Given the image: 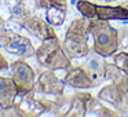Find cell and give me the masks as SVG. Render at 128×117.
Here are the masks:
<instances>
[{"label": "cell", "mask_w": 128, "mask_h": 117, "mask_svg": "<svg viewBox=\"0 0 128 117\" xmlns=\"http://www.w3.org/2000/svg\"><path fill=\"white\" fill-rule=\"evenodd\" d=\"M55 108H54V116H66L68 110H69L70 106V95L66 96L65 94L59 95V96H55Z\"/></svg>", "instance_id": "obj_17"}, {"label": "cell", "mask_w": 128, "mask_h": 117, "mask_svg": "<svg viewBox=\"0 0 128 117\" xmlns=\"http://www.w3.org/2000/svg\"><path fill=\"white\" fill-rule=\"evenodd\" d=\"M65 84L64 80L56 76L55 70L46 69L40 73V76L36 78L33 91L34 94H43V95H52V96H59L65 94Z\"/></svg>", "instance_id": "obj_7"}, {"label": "cell", "mask_w": 128, "mask_h": 117, "mask_svg": "<svg viewBox=\"0 0 128 117\" xmlns=\"http://www.w3.org/2000/svg\"><path fill=\"white\" fill-rule=\"evenodd\" d=\"M0 116H17V117H21V116H30L29 112H26L24 108H21V105L18 102H14L11 106L8 108H2L0 110Z\"/></svg>", "instance_id": "obj_18"}, {"label": "cell", "mask_w": 128, "mask_h": 117, "mask_svg": "<svg viewBox=\"0 0 128 117\" xmlns=\"http://www.w3.org/2000/svg\"><path fill=\"white\" fill-rule=\"evenodd\" d=\"M105 64H106L105 56L98 54L92 48L86 55V62H84L83 66L87 70V73L90 74V77H91L94 87L100 86L102 81L105 80Z\"/></svg>", "instance_id": "obj_11"}, {"label": "cell", "mask_w": 128, "mask_h": 117, "mask_svg": "<svg viewBox=\"0 0 128 117\" xmlns=\"http://www.w3.org/2000/svg\"><path fill=\"white\" fill-rule=\"evenodd\" d=\"M125 74H127V73H125ZM127 80H128V74H127Z\"/></svg>", "instance_id": "obj_26"}, {"label": "cell", "mask_w": 128, "mask_h": 117, "mask_svg": "<svg viewBox=\"0 0 128 117\" xmlns=\"http://www.w3.org/2000/svg\"><path fill=\"white\" fill-rule=\"evenodd\" d=\"M65 72L66 73L64 76V81L68 87H72L76 90H90L94 87V83L83 65H77V66L72 65Z\"/></svg>", "instance_id": "obj_12"}, {"label": "cell", "mask_w": 128, "mask_h": 117, "mask_svg": "<svg viewBox=\"0 0 128 117\" xmlns=\"http://www.w3.org/2000/svg\"><path fill=\"white\" fill-rule=\"evenodd\" d=\"M118 32V42H120V48L118 51H128V25H122L117 28Z\"/></svg>", "instance_id": "obj_21"}, {"label": "cell", "mask_w": 128, "mask_h": 117, "mask_svg": "<svg viewBox=\"0 0 128 117\" xmlns=\"http://www.w3.org/2000/svg\"><path fill=\"white\" fill-rule=\"evenodd\" d=\"M37 8L46 10V20L52 26H61L68 15V0H34Z\"/></svg>", "instance_id": "obj_9"}, {"label": "cell", "mask_w": 128, "mask_h": 117, "mask_svg": "<svg viewBox=\"0 0 128 117\" xmlns=\"http://www.w3.org/2000/svg\"><path fill=\"white\" fill-rule=\"evenodd\" d=\"M20 26L24 28L25 30H28L30 34H33L34 37H37L40 42L51 39V37H56V33L54 30L52 25H50L47 22V20L44 21L37 14H30L25 20H22L20 22Z\"/></svg>", "instance_id": "obj_10"}, {"label": "cell", "mask_w": 128, "mask_h": 117, "mask_svg": "<svg viewBox=\"0 0 128 117\" xmlns=\"http://www.w3.org/2000/svg\"><path fill=\"white\" fill-rule=\"evenodd\" d=\"M92 98L87 90H77L70 95V106L66 117H84L88 113V102Z\"/></svg>", "instance_id": "obj_13"}, {"label": "cell", "mask_w": 128, "mask_h": 117, "mask_svg": "<svg viewBox=\"0 0 128 117\" xmlns=\"http://www.w3.org/2000/svg\"><path fill=\"white\" fill-rule=\"evenodd\" d=\"M78 12L83 17L90 20H100V21H128V8L122 4L118 6H103V4L92 3L90 0H77L76 3Z\"/></svg>", "instance_id": "obj_4"}, {"label": "cell", "mask_w": 128, "mask_h": 117, "mask_svg": "<svg viewBox=\"0 0 128 117\" xmlns=\"http://www.w3.org/2000/svg\"><path fill=\"white\" fill-rule=\"evenodd\" d=\"M113 62L128 74V51H117L113 55Z\"/></svg>", "instance_id": "obj_20"}, {"label": "cell", "mask_w": 128, "mask_h": 117, "mask_svg": "<svg viewBox=\"0 0 128 117\" xmlns=\"http://www.w3.org/2000/svg\"><path fill=\"white\" fill-rule=\"evenodd\" d=\"M106 3H113V2H118V0H105Z\"/></svg>", "instance_id": "obj_25"}, {"label": "cell", "mask_w": 128, "mask_h": 117, "mask_svg": "<svg viewBox=\"0 0 128 117\" xmlns=\"http://www.w3.org/2000/svg\"><path fill=\"white\" fill-rule=\"evenodd\" d=\"M122 6H124V7H127V8H128V0H125V2H122Z\"/></svg>", "instance_id": "obj_24"}, {"label": "cell", "mask_w": 128, "mask_h": 117, "mask_svg": "<svg viewBox=\"0 0 128 117\" xmlns=\"http://www.w3.org/2000/svg\"><path fill=\"white\" fill-rule=\"evenodd\" d=\"M0 44L7 52L15 54L22 59L34 56V52H36V48L33 47L30 39L6 28L0 30Z\"/></svg>", "instance_id": "obj_5"}, {"label": "cell", "mask_w": 128, "mask_h": 117, "mask_svg": "<svg viewBox=\"0 0 128 117\" xmlns=\"http://www.w3.org/2000/svg\"><path fill=\"white\" fill-rule=\"evenodd\" d=\"M90 34L92 36V50L102 56H113L120 48L118 32L109 21L90 20Z\"/></svg>", "instance_id": "obj_2"}, {"label": "cell", "mask_w": 128, "mask_h": 117, "mask_svg": "<svg viewBox=\"0 0 128 117\" xmlns=\"http://www.w3.org/2000/svg\"><path fill=\"white\" fill-rule=\"evenodd\" d=\"M34 58L40 66L50 70H66L72 66V59L65 52L58 36L43 40L36 48Z\"/></svg>", "instance_id": "obj_3"}, {"label": "cell", "mask_w": 128, "mask_h": 117, "mask_svg": "<svg viewBox=\"0 0 128 117\" xmlns=\"http://www.w3.org/2000/svg\"><path fill=\"white\" fill-rule=\"evenodd\" d=\"M98 98L112 105L113 109L120 113V116L128 114V92L121 90L113 81L100 88V91L98 92Z\"/></svg>", "instance_id": "obj_8"}, {"label": "cell", "mask_w": 128, "mask_h": 117, "mask_svg": "<svg viewBox=\"0 0 128 117\" xmlns=\"http://www.w3.org/2000/svg\"><path fill=\"white\" fill-rule=\"evenodd\" d=\"M4 25H6V21H4V18L2 17V15H0V30H2V29L4 28Z\"/></svg>", "instance_id": "obj_23"}, {"label": "cell", "mask_w": 128, "mask_h": 117, "mask_svg": "<svg viewBox=\"0 0 128 117\" xmlns=\"http://www.w3.org/2000/svg\"><path fill=\"white\" fill-rule=\"evenodd\" d=\"M122 70L117 66L114 62H106L105 64V80H114L122 74Z\"/></svg>", "instance_id": "obj_19"}, {"label": "cell", "mask_w": 128, "mask_h": 117, "mask_svg": "<svg viewBox=\"0 0 128 117\" xmlns=\"http://www.w3.org/2000/svg\"><path fill=\"white\" fill-rule=\"evenodd\" d=\"M10 68H11L12 80L17 87L18 95L24 98L25 95L33 91L34 83H36V72L33 70V68L22 58L12 61L10 64Z\"/></svg>", "instance_id": "obj_6"}, {"label": "cell", "mask_w": 128, "mask_h": 117, "mask_svg": "<svg viewBox=\"0 0 128 117\" xmlns=\"http://www.w3.org/2000/svg\"><path fill=\"white\" fill-rule=\"evenodd\" d=\"M32 12L30 8L26 6L25 0H15V4L12 7H10V15L14 21H17L18 24L22 20H25L26 17H29Z\"/></svg>", "instance_id": "obj_16"}, {"label": "cell", "mask_w": 128, "mask_h": 117, "mask_svg": "<svg viewBox=\"0 0 128 117\" xmlns=\"http://www.w3.org/2000/svg\"><path fill=\"white\" fill-rule=\"evenodd\" d=\"M88 36L90 18H86L81 15L80 18H74L69 24L66 32H65L62 47L70 59L86 58V55L92 48L88 43Z\"/></svg>", "instance_id": "obj_1"}, {"label": "cell", "mask_w": 128, "mask_h": 117, "mask_svg": "<svg viewBox=\"0 0 128 117\" xmlns=\"http://www.w3.org/2000/svg\"><path fill=\"white\" fill-rule=\"evenodd\" d=\"M8 68H10L8 61L6 59V56H4L3 54L0 52V72H4V70H7Z\"/></svg>", "instance_id": "obj_22"}, {"label": "cell", "mask_w": 128, "mask_h": 117, "mask_svg": "<svg viewBox=\"0 0 128 117\" xmlns=\"http://www.w3.org/2000/svg\"><path fill=\"white\" fill-rule=\"evenodd\" d=\"M88 113H92L95 116L99 117H117L120 116V113L116 109H110L108 106L103 105V100L99 98L92 96L88 102Z\"/></svg>", "instance_id": "obj_15"}, {"label": "cell", "mask_w": 128, "mask_h": 117, "mask_svg": "<svg viewBox=\"0 0 128 117\" xmlns=\"http://www.w3.org/2000/svg\"><path fill=\"white\" fill-rule=\"evenodd\" d=\"M18 96L17 87L12 77L0 76V108H8Z\"/></svg>", "instance_id": "obj_14"}]
</instances>
